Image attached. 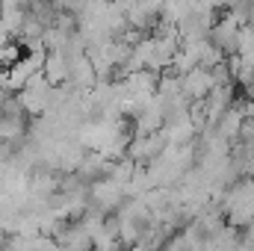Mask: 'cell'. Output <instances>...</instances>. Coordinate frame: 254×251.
Returning <instances> with one entry per match:
<instances>
[{
  "label": "cell",
  "mask_w": 254,
  "mask_h": 251,
  "mask_svg": "<svg viewBox=\"0 0 254 251\" xmlns=\"http://www.w3.org/2000/svg\"><path fill=\"white\" fill-rule=\"evenodd\" d=\"M0 98H3V86H0Z\"/></svg>",
  "instance_id": "1"
}]
</instances>
